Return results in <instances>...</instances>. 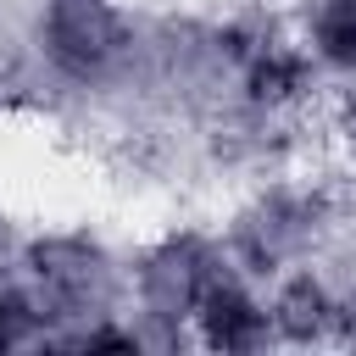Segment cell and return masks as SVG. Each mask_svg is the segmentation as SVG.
I'll use <instances>...</instances> for the list:
<instances>
[{
    "mask_svg": "<svg viewBox=\"0 0 356 356\" xmlns=\"http://www.w3.org/2000/svg\"><path fill=\"white\" fill-rule=\"evenodd\" d=\"M50 56L89 78L117 56V17L106 0H50Z\"/></svg>",
    "mask_w": 356,
    "mask_h": 356,
    "instance_id": "cell-1",
    "label": "cell"
},
{
    "mask_svg": "<svg viewBox=\"0 0 356 356\" xmlns=\"http://www.w3.org/2000/svg\"><path fill=\"white\" fill-rule=\"evenodd\" d=\"M211 278H217L211 256H206L195 239H172V245H161V250L150 256V267H145V300H150V312H156L161 323H178L184 312L200 306V295H206Z\"/></svg>",
    "mask_w": 356,
    "mask_h": 356,
    "instance_id": "cell-2",
    "label": "cell"
},
{
    "mask_svg": "<svg viewBox=\"0 0 356 356\" xmlns=\"http://www.w3.org/2000/svg\"><path fill=\"white\" fill-rule=\"evenodd\" d=\"M33 273L44 284V300L56 312H89L106 300V267L78 239H44L33 245Z\"/></svg>",
    "mask_w": 356,
    "mask_h": 356,
    "instance_id": "cell-3",
    "label": "cell"
},
{
    "mask_svg": "<svg viewBox=\"0 0 356 356\" xmlns=\"http://www.w3.org/2000/svg\"><path fill=\"white\" fill-rule=\"evenodd\" d=\"M306 228H312V206L273 195L267 206H256V211L239 222V245H245V256H250L256 267H273V261H284L289 250H300Z\"/></svg>",
    "mask_w": 356,
    "mask_h": 356,
    "instance_id": "cell-4",
    "label": "cell"
},
{
    "mask_svg": "<svg viewBox=\"0 0 356 356\" xmlns=\"http://www.w3.org/2000/svg\"><path fill=\"white\" fill-rule=\"evenodd\" d=\"M200 317H206V339H211L217 350H250V345L261 339V312H256L222 273L206 284V295H200Z\"/></svg>",
    "mask_w": 356,
    "mask_h": 356,
    "instance_id": "cell-5",
    "label": "cell"
},
{
    "mask_svg": "<svg viewBox=\"0 0 356 356\" xmlns=\"http://www.w3.org/2000/svg\"><path fill=\"white\" fill-rule=\"evenodd\" d=\"M323 323H328V300H323V289H317L312 278H295V284L278 295V328H284L289 339H312Z\"/></svg>",
    "mask_w": 356,
    "mask_h": 356,
    "instance_id": "cell-6",
    "label": "cell"
},
{
    "mask_svg": "<svg viewBox=\"0 0 356 356\" xmlns=\"http://www.w3.org/2000/svg\"><path fill=\"white\" fill-rule=\"evenodd\" d=\"M300 83H306V61H300V56L267 50V56L250 67V95H256V100H289Z\"/></svg>",
    "mask_w": 356,
    "mask_h": 356,
    "instance_id": "cell-7",
    "label": "cell"
},
{
    "mask_svg": "<svg viewBox=\"0 0 356 356\" xmlns=\"http://www.w3.org/2000/svg\"><path fill=\"white\" fill-rule=\"evenodd\" d=\"M317 44L328 61L356 67V0H328L317 17Z\"/></svg>",
    "mask_w": 356,
    "mask_h": 356,
    "instance_id": "cell-8",
    "label": "cell"
},
{
    "mask_svg": "<svg viewBox=\"0 0 356 356\" xmlns=\"http://www.w3.org/2000/svg\"><path fill=\"white\" fill-rule=\"evenodd\" d=\"M83 350H134L128 334H83Z\"/></svg>",
    "mask_w": 356,
    "mask_h": 356,
    "instance_id": "cell-9",
    "label": "cell"
},
{
    "mask_svg": "<svg viewBox=\"0 0 356 356\" xmlns=\"http://www.w3.org/2000/svg\"><path fill=\"white\" fill-rule=\"evenodd\" d=\"M345 139H350V145H356V106H350V111H345Z\"/></svg>",
    "mask_w": 356,
    "mask_h": 356,
    "instance_id": "cell-10",
    "label": "cell"
}]
</instances>
